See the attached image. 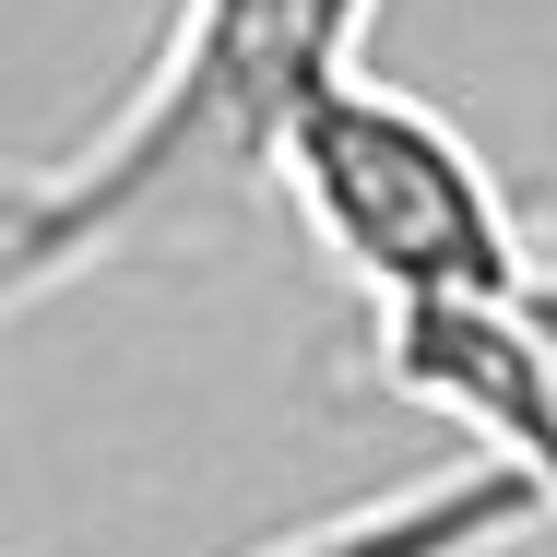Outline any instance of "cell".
Returning <instances> with one entry per match:
<instances>
[{"mask_svg": "<svg viewBox=\"0 0 557 557\" xmlns=\"http://www.w3.org/2000/svg\"><path fill=\"white\" fill-rule=\"evenodd\" d=\"M368 12L380 0H178L143 96L96 143L12 178V214H0L12 297H48V285L96 273L119 249L214 225L249 178H273L285 119L356 72Z\"/></svg>", "mask_w": 557, "mask_h": 557, "instance_id": "6da1fadb", "label": "cell"}, {"mask_svg": "<svg viewBox=\"0 0 557 557\" xmlns=\"http://www.w3.org/2000/svg\"><path fill=\"white\" fill-rule=\"evenodd\" d=\"M273 190L321 237V261L380 309L534 297V249H522V214H510L498 166L380 72H344L285 119Z\"/></svg>", "mask_w": 557, "mask_h": 557, "instance_id": "7a4b0ae2", "label": "cell"}, {"mask_svg": "<svg viewBox=\"0 0 557 557\" xmlns=\"http://www.w3.org/2000/svg\"><path fill=\"white\" fill-rule=\"evenodd\" d=\"M380 392L428 404L474 440V462L522 474L557 510V344L522 297H462V309H380Z\"/></svg>", "mask_w": 557, "mask_h": 557, "instance_id": "3957f363", "label": "cell"}, {"mask_svg": "<svg viewBox=\"0 0 557 557\" xmlns=\"http://www.w3.org/2000/svg\"><path fill=\"white\" fill-rule=\"evenodd\" d=\"M534 522H557V510L522 486V474H498V462H462V474H440V486L368 498V510H344V522H309V534H285V546H249V557H474V546H510V534H534Z\"/></svg>", "mask_w": 557, "mask_h": 557, "instance_id": "277c9868", "label": "cell"}]
</instances>
